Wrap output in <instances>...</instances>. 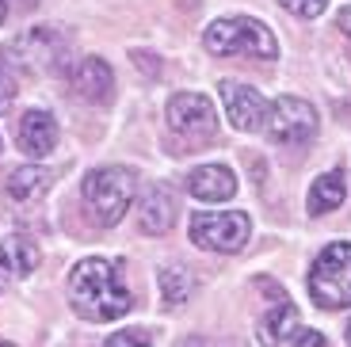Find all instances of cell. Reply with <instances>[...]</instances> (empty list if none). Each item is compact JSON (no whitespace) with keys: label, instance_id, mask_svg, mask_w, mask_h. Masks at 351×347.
Segmentation results:
<instances>
[{"label":"cell","instance_id":"2","mask_svg":"<svg viewBox=\"0 0 351 347\" xmlns=\"http://www.w3.org/2000/svg\"><path fill=\"white\" fill-rule=\"evenodd\" d=\"M134 191H138L134 172L130 168H119V165H107V168L88 172L84 187H80L88 217H92L96 226H104V229L119 226V222L126 217V210H130V202H134Z\"/></svg>","mask_w":351,"mask_h":347},{"label":"cell","instance_id":"25","mask_svg":"<svg viewBox=\"0 0 351 347\" xmlns=\"http://www.w3.org/2000/svg\"><path fill=\"white\" fill-rule=\"evenodd\" d=\"M348 347H351V321H348Z\"/></svg>","mask_w":351,"mask_h":347},{"label":"cell","instance_id":"10","mask_svg":"<svg viewBox=\"0 0 351 347\" xmlns=\"http://www.w3.org/2000/svg\"><path fill=\"white\" fill-rule=\"evenodd\" d=\"M69 88L80 104L104 107V104H111V96H114V73L104 58H80L69 69Z\"/></svg>","mask_w":351,"mask_h":347},{"label":"cell","instance_id":"9","mask_svg":"<svg viewBox=\"0 0 351 347\" xmlns=\"http://www.w3.org/2000/svg\"><path fill=\"white\" fill-rule=\"evenodd\" d=\"M218 96H221V104H226V119L233 122L241 134L263 130L267 99H263L252 84H241V80H221V84H218Z\"/></svg>","mask_w":351,"mask_h":347},{"label":"cell","instance_id":"17","mask_svg":"<svg viewBox=\"0 0 351 347\" xmlns=\"http://www.w3.org/2000/svg\"><path fill=\"white\" fill-rule=\"evenodd\" d=\"M348 199V183H343V172H325L317 176L313 187H309V214H328L340 202Z\"/></svg>","mask_w":351,"mask_h":347},{"label":"cell","instance_id":"7","mask_svg":"<svg viewBox=\"0 0 351 347\" xmlns=\"http://www.w3.org/2000/svg\"><path fill=\"white\" fill-rule=\"evenodd\" d=\"M165 119H168V130L176 138H184L187 145H206L218 134V111H214V104L202 92H180V96H172Z\"/></svg>","mask_w":351,"mask_h":347},{"label":"cell","instance_id":"22","mask_svg":"<svg viewBox=\"0 0 351 347\" xmlns=\"http://www.w3.org/2000/svg\"><path fill=\"white\" fill-rule=\"evenodd\" d=\"M38 0H0V27L12 23L16 16H27V12H35Z\"/></svg>","mask_w":351,"mask_h":347},{"label":"cell","instance_id":"15","mask_svg":"<svg viewBox=\"0 0 351 347\" xmlns=\"http://www.w3.org/2000/svg\"><path fill=\"white\" fill-rule=\"evenodd\" d=\"M256 336H260L263 347H275V344H282V339L298 336V309H294L287 298H279V309H271V313H263L260 317Z\"/></svg>","mask_w":351,"mask_h":347},{"label":"cell","instance_id":"4","mask_svg":"<svg viewBox=\"0 0 351 347\" xmlns=\"http://www.w3.org/2000/svg\"><path fill=\"white\" fill-rule=\"evenodd\" d=\"M8 58L27 77H53L69 69V38L58 27H31L8 46Z\"/></svg>","mask_w":351,"mask_h":347},{"label":"cell","instance_id":"21","mask_svg":"<svg viewBox=\"0 0 351 347\" xmlns=\"http://www.w3.org/2000/svg\"><path fill=\"white\" fill-rule=\"evenodd\" d=\"M12 99H16V69L8 61H0V115L12 107Z\"/></svg>","mask_w":351,"mask_h":347},{"label":"cell","instance_id":"11","mask_svg":"<svg viewBox=\"0 0 351 347\" xmlns=\"http://www.w3.org/2000/svg\"><path fill=\"white\" fill-rule=\"evenodd\" d=\"M187 195H195L199 202H226L237 195V176L226 165H202L187 172Z\"/></svg>","mask_w":351,"mask_h":347},{"label":"cell","instance_id":"20","mask_svg":"<svg viewBox=\"0 0 351 347\" xmlns=\"http://www.w3.org/2000/svg\"><path fill=\"white\" fill-rule=\"evenodd\" d=\"M279 4L290 12V16H298V19H317L321 12L328 8V0H279Z\"/></svg>","mask_w":351,"mask_h":347},{"label":"cell","instance_id":"16","mask_svg":"<svg viewBox=\"0 0 351 347\" xmlns=\"http://www.w3.org/2000/svg\"><path fill=\"white\" fill-rule=\"evenodd\" d=\"M50 183H53V172H46L38 165H27V168H16L8 176V195L16 202H35L50 191Z\"/></svg>","mask_w":351,"mask_h":347},{"label":"cell","instance_id":"5","mask_svg":"<svg viewBox=\"0 0 351 347\" xmlns=\"http://www.w3.org/2000/svg\"><path fill=\"white\" fill-rule=\"evenodd\" d=\"M309 298L321 309H343L351 305V244H328L309 267Z\"/></svg>","mask_w":351,"mask_h":347},{"label":"cell","instance_id":"1","mask_svg":"<svg viewBox=\"0 0 351 347\" xmlns=\"http://www.w3.org/2000/svg\"><path fill=\"white\" fill-rule=\"evenodd\" d=\"M69 305L77 317L84 321H119L134 309L130 290L123 287L119 267L111 260H99V256H88V260L73 263L69 271Z\"/></svg>","mask_w":351,"mask_h":347},{"label":"cell","instance_id":"13","mask_svg":"<svg viewBox=\"0 0 351 347\" xmlns=\"http://www.w3.org/2000/svg\"><path fill=\"white\" fill-rule=\"evenodd\" d=\"M138 226H141V233H153V237L168 233V229L176 226V199L165 183H157V187H149V191L141 195Z\"/></svg>","mask_w":351,"mask_h":347},{"label":"cell","instance_id":"3","mask_svg":"<svg viewBox=\"0 0 351 347\" xmlns=\"http://www.w3.org/2000/svg\"><path fill=\"white\" fill-rule=\"evenodd\" d=\"M202 46L206 53L214 58H233V53H248V58H263L271 61L279 53V43L260 19H248V16H226V19H214L206 31H202Z\"/></svg>","mask_w":351,"mask_h":347},{"label":"cell","instance_id":"14","mask_svg":"<svg viewBox=\"0 0 351 347\" xmlns=\"http://www.w3.org/2000/svg\"><path fill=\"white\" fill-rule=\"evenodd\" d=\"M38 244L31 237H4L0 241V278H27L38 267Z\"/></svg>","mask_w":351,"mask_h":347},{"label":"cell","instance_id":"24","mask_svg":"<svg viewBox=\"0 0 351 347\" xmlns=\"http://www.w3.org/2000/svg\"><path fill=\"white\" fill-rule=\"evenodd\" d=\"M336 27H340V35L348 38V50H351V4H348V8H340V19H336Z\"/></svg>","mask_w":351,"mask_h":347},{"label":"cell","instance_id":"26","mask_svg":"<svg viewBox=\"0 0 351 347\" xmlns=\"http://www.w3.org/2000/svg\"><path fill=\"white\" fill-rule=\"evenodd\" d=\"M0 347H16V344H8V339H0Z\"/></svg>","mask_w":351,"mask_h":347},{"label":"cell","instance_id":"8","mask_svg":"<svg viewBox=\"0 0 351 347\" xmlns=\"http://www.w3.org/2000/svg\"><path fill=\"white\" fill-rule=\"evenodd\" d=\"M252 233V222L241 210L226 214H195L191 217V241L206 252H241Z\"/></svg>","mask_w":351,"mask_h":347},{"label":"cell","instance_id":"19","mask_svg":"<svg viewBox=\"0 0 351 347\" xmlns=\"http://www.w3.org/2000/svg\"><path fill=\"white\" fill-rule=\"evenodd\" d=\"M104 347H153V336L145 328H126L104 339Z\"/></svg>","mask_w":351,"mask_h":347},{"label":"cell","instance_id":"18","mask_svg":"<svg viewBox=\"0 0 351 347\" xmlns=\"http://www.w3.org/2000/svg\"><path fill=\"white\" fill-rule=\"evenodd\" d=\"M191 290H195V278H191V271H184L180 263H172V267L160 271V298H165V305L187 302Z\"/></svg>","mask_w":351,"mask_h":347},{"label":"cell","instance_id":"23","mask_svg":"<svg viewBox=\"0 0 351 347\" xmlns=\"http://www.w3.org/2000/svg\"><path fill=\"white\" fill-rule=\"evenodd\" d=\"M294 347H328V344H325V336H321V332L309 328V332H298V344H294Z\"/></svg>","mask_w":351,"mask_h":347},{"label":"cell","instance_id":"12","mask_svg":"<svg viewBox=\"0 0 351 347\" xmlns=\"http://www.w3.org/2000/svg\"><path fill=\"white\" fill-rule=\"evenodd\" d=\"M16 141L31 156L53 153V145H58V122H53V115L50 111H27L16 126Z\"/></svg>","mask_w":351,"mask_h":347},{"label":"cell","instance_id":"6","mask_svg":"<svg viewBox=\"0 0 351 347\" xmlns=\"http://www.w3.org/2000/svg\"><path fill=\"white\" fill-rule=\"evenodd\" d=\"M263 134L275 145H287V149L309 145L317 138V107L298 96L275 99V104H267V115H263Z\"/></svg>","mask_w":351,"mask_h":347}]
</instances>
